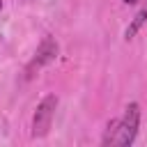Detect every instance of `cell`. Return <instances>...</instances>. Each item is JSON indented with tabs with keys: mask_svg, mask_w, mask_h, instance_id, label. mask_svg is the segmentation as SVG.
Returning <instances> with one entry per match:
<instances>
[{
	"mask_svg": "<svg viewBox=\"0 0 147 147\" xmlns=\"http://www.w3.org/2000/svg\"><path fill=\"white\" fill-rule=\"evenodd\" d=\"M138 126H140V106H138L136 101H131V103L124 108L122 117L117 119L115 131H113L108 145H117V147H129V145H133V140H136V136H138Z\"/></svg>",
	"mask_w": 147,
	"mask_h": 147,
	"instance_id": "1",
	"label": "cell"
},
{
	"mask_svg": "<svg viewBox=\"0 0 147 147\" xmlns=\"http://www.w3.org/2000/svg\"><path fill=\"white\" fill-rule=\"evenodd\" d=\"M55 110H57V96L55 94H46L37 103V110L32 115V138H44L51 131Z\"/></svg>",
	"mask_w": 147,
	"mask_h": 147,
	"instance_id": "2",
	"label": "cell"
},
{
	"mask_svg": "<svg viewBox=\"0 0 147 147\" xmlns=\"http://www.w3.org/2000/svg\"><path fill=\"white\" fill-rule=\"evenodd\" d=\"M55 57H57V41H55L53 37H44L41 44L37 46V53H34V57L30 60L25 74H28V76H34V71H39L41 67L51 64Z\"/></svg>",
	"mask_w": 147,
	"mask_h": 147,
	"instance_id": "3",
	"label": "cell"
},
{
	"mask_svg": "<svg viewBox=\"0 0 147 147\" xmlns=\"http://www.w3.org/2000/svg\"><path fill=\"white\" fill-rule=\"evenodd\" d=\"M145 21H147V2L138 9V14L131 18V23L126 25V30H124V39H133L138 32H140V28L145 25Z\"/></svg>",
	"mask_w": 147,
	"mask_h": 147,
	"instance_id": "4",
	"label": "cell"
},
{
	"mask_svg": "<svg viewBox=\"0 0 147 147\" xmlns=\"http://www.w3.org/2000/svg\"><path fill=\"white\" fill-rule=\"evenodd\" d=\"M124 2H126V5H138L140 0H124Z\"/></svg>",
	"mask_w": 147,
	"mask_h": 147,
	"instance_id": "5",
	"label": "cell"
},
{
	"mask_svg": "<svg viewBox=\"0 0 147 147\" xmlns=\"http://www.w3.org/2000/svg\"><path fill=\"white\" fill-rule=\"evenodd\" d=\"M0 9H2V0H0Z\"/></svg>",
	"mask_w": 147,
	"mask_h": 147,
	"instance_id": "6",
	"label": "cell"
}]
</instances>
